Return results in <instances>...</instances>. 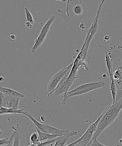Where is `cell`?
<instances>
[{
  "instance_id": "1",
  "label": "cell",
  "mask_w": 122,
  "mask_h": 146,
  "mask_svg": "<svg viewBox=\"0 0 122 146\" xmlns=\"http://www.w3.org/2000/svg\"><path fill=\"white\" fill-rule=\"evenodd\" d=\"M120 106V100L108 106L107 110L99 121L97 130L93 137L98 138L104 130L113 124L121 111L119 109Z\"/></svg>"
},
{
  "instance_id": "2",
  "label": "cell",
  "mask_w": 122,
  "mask_h": 146,
  "mask_svg": "<svg viewBox=\"0 0 122 146\" xmlns=\"http://www.w3.org/2000/svg\"><path fill=\"white\" fill-rule=\"evenodd\" d=\"M105 85V82L100 81L84 84L78 86L73 90L64 94L62 96L63 99L61 104L63 106L65 105L67 100L69 98L85 94L88 92L104 87Z\"/></svg>"
},
{
  "instance_id": "3",
  "label": "cell",
  "mask_w": 122,
  "mask_h": 146,
  "mask_svg": "<svg viewBox=\"0 0 122 146\" xmlns=\"http://www.w3.org/2000/svg\"><path fill=\"white\" fill-rule=\"evenodd\" d=\"M108 106L105 108L104 111L99 116L96 121L89 126V128L83 135L77 140L66 146H87L91 140L93 138L95 133L97 130L98 125L101 119L107 110Z\"/></svg>"
},
{
  "instance_id": "4",
  "label": "cell",
  "mask_w": 122,
  "mask_h": 146,
  "mask_svg": "<svg viewBox=\"0 0 122 146\" xmlns=\"http://www.w3.org/2000/svg\"><path fill=\"white\" fill-rule=\"evenodd\" d=\"M74 62L67 67L64 68L54 75L49 82L47 86V90L49 93L47 95L49 97L51 95L54 93L61 81L67 74L70 73L73 67Z\"/></svg>"
},
{
  "instance_id": "5",
  "label": "cell",
  "mask_w": 122,
  "mask_h": 146,
  "mask_svg": "<svg viewBox=\"0 0 122 146\" xmlns=\"http://www.w3.org/2000/svg\"><path fill=\"white\" fill-rule=\"evenodd\" d=\"M56 19V16L53 15L49 18V19L45 24L39 35L35 41V44L31 49L32 53H35L39 49L43 44V42L49 33L51 26Z\"/></svg>"
},
{
  "instance_id": "6",
  "label": "cell",
  "mask_w": 122,
  "mask_h": 146,
  "mask_svg": "<svg viewBox=\"0 0 122 146\" xmlns=\"http://www.w3.org/2000/svg\"><path fill=\"white\" fill-rule=\"evenodd\" d=\"M21 98L9 96L1 92V106L8 108L19 109Z\"/></svg>"
},
{
  "instance_id": "7",
  "label": "cell",
  "mask_w": 122,
  "mask_h": 146,
  "mask_svg": "<svg viewBox=\"0 0 122 146\" xmlns=\"http://www.w3.org/2000/svg\"><path fill=\"white\" fill-rule=\"evenodd\" d=\"M105 1L106 0H102V2L101 3L100 5H99L98 10L97 12V16L96 17L95 20L91 27L90 28V29H89V32L88 33L87 35V38H86V39H87V43H86V44L88 46H89L91 41L92 38H93V37L94 36L95 34L97 32L98 28V18L99 16H100L102 8L103 7V3H104Z\"/></svg>"
},
{
  "instance_id": "8",
  "label": "cell",
  "mask_w": 122,
  "mask_h": 146,
  "mask_svg": "<svg viewBox=\"0 0 122 146\" xmlns=\"http://www.w3.org/2000/svg\"><path fill=\"white\" fill-rule=\"evenodd\" d=\"M79 132L75 131H69L63 135L59 136L54 139V146H66V144L70 137L78 135Z\"/></svg>"
},
{
  "instance_id": "9",
  "label": "cell",
  "mask_w": 122,
  "mask_h": 146,
  "mask_svg": "<svg viewBox=\"0 0 122 146\" xmlns=\"http://www.w3.org/2000/svg\"><path fill=\"white\" fill-rule=\"evenodd\" d=\"M45 133L52 135H62L67 133L69 130L60 129L47 124H44Z\"/></svg>"
},
{
  "instance_id": "10",
  "label": "cell",
  "mask_w": 122,
  "mask_h": 146,
  "mask_svg": "<svg viewBox=\"0 0 122 146\" xmlns=\"http://www.w3.org/2000/svg\"><path fill=\"white\" fill-rule=\"evenodd\" d=\"M12 129L14 130L13 133L10 138H9L11 143L13 140L12 145L21 146L20 135L19 133L20 131V128L17 124L16 127H13Z\"/></svg>"
},
{
  "instance_id": "11",
  "label": "cell",
  "mask_w": 122,
  "mask_h": 146,
  "mask_svg": "<svg viewBox=\"0 0 122 146\" xmlns=\"http://www.w3.org/2000/svg\"><path fill=\"white\" fill-rule=\"evenodd\" d=\"M34 126L36 129L37 131L38 134H39V143L38 146H39V144L41 143L47 141L48 140L56 138V137H59V136H61L57 135L51 134L43 132L41 131L40 130L38 129L37 127L35 125H34Z\"/></svg>"
},
{
  "instance_id": "12",
  "label": "cell",
  "mask_w": 122,
  "mask_h": 146,
  "mask_svg": "<svg viewBox=\"0 0 122 146\" xmlns=\"http://www.w3.org/2000/svg\"><path fill=\"white\" fill-rule=\"evenodd\" d=\"M25 109H17L13 108H8L1 106V115L5 114H24Z\"/></svg>"
},
{
  "instance_id": "13",
  "label": "cell",
  "mask_w": 122,
  "mask_h": 146,
  "mask_svg": "<svg viewBox=\"0 0 122 146\" xmlns=\"http://www.w3.org/2000/svg\"><path fill=\"white\" fill-rule=\"evenodd\" d=\"M0 91H1V92L4 93V94L7 95V96H17V97L21 98H23L25 97L23 94L13 90L12 89L9 88L1 86Z\"/></svg>"
},
{
  "instance_id": "14",
  "label": "cell",
  "mask_w": 122,
  "mask_h": 146,
  "mask_svg": "<svg viewBox=\"0 0 122 146\" xmlns=\"http://www.w3.org/2000/svg\"><path fill=\"white\" fill-rule=\"evenodd\" d=\"M113 76L118 84L120 86L122 84V66H117L113 69Z\"/></svg>"
},
{
  "instance_id": "15",
  "label": "cell",
  "mask_w": 122,
  "mask_h": 146,
  "mask_svg": "<svg viewBox=\"0 0 122 146\" xmlns=\"http://www.w3.org/2000/svg\"><path fill=\"white\" fill-rule=\"evenodd\" d=\"M106 66L108 70L110 79L113 78V65L111 58V52H107L106 55Z\"/></svg>"
},
{
  "instance_id": "16",
  "label": "cell",
  "mask_w": 122,
  "mask_h": 146,
  "mask_svg": "<svg viewBox=\"0 0 122 146\" xmlns=\"http://www.w3.org/2000/svg\"><path fill=\"white\" fill-rule=\"evenodd\" d=\"M39 143V136L37 133L34 132L31 135L30 137L29 146H38Z\"/></svg>"
},
{
  "instance_id": "17",
  "label": "cell",
  "mask_w": 122,
  "mask_h": 146,
  "mask_svg": "<svg viewBox=\"0 0 122 146\" xmlns=\"http://www.w3.org/2000/svg\"><path fill=\"white\" fill-rule=\"evenodd\" d=\"M110 90L111 91L112 98H113V104L116 101V93H117V89H116L115 80L114 78L110 79Z\"/></svg>"
},
{
  "instance_id": "18",
  "label": "cell",
  "mask_w": 122,
  "mask_h": 146,
  "mask_svg": "<svg viewBox=\"0 0 122 146\" xmlns=\"http://www.w3.org/2000/svg\"><path fill=\"white\" fill-rule=\"evenodd\" d=\"M83 8L80 5H75L73 8V12L75 15H79L83 14Z\"/></svg>"
},
{
  "instance_id": "19",
  "label": "cell",
  "mask_w": 122,
  "mask_h": 146,
  "mask_svg": "<svg viewBox=\"0 0 122 146\" xmlns=\"http://www.w3.org/2000/svg\"><path fill=\"white\" fill-rule=\"evenodd\" d=\"M25 14H26V17L28 22H30L32 25H33L34 24V21L33 17L32 14L30 12L28 8L25 7Z\"/></svg>"
},
{
  "instance_id": "20",
  "label": "cell",
  "mask_w": 122,
  "mask_h": 146,
  "mask_svg": "<svg viewBox=\"0 0 122 146\" xmlns=\"http://www.w3.org/2000/svg\"><path fill=\"white\" fill-rule=\"evenodd\" d=\"M87 146H106L101 143H100L98 141L96 137H93L90 142L87 144Z\"/></svg>"
},
{
  "instance_id": "21",
  "label": "cell",
  "mask_w": 122,
  "mask_h": 146,
  "mask_svg": "<svg viewBox=\"0 0 122 146\" xmlns=\"http://www.w3.org/2000/svg\"><path fill=\"white\" fill-rule=\"evenodd\" d=\"M12 145L11 142L9 138L5 137V138L1 139H0V145L9 146Z\"/></svg>"
},
{
  "instance_id": "22",
  "label": "cell",
  "mask_w": 122,
  "mask_h": 146,
  "mask_svg": "<svg viewBox=\"0 0 122 146\" xmlns=\"http://www.w3.org/2000/svg\"><path fill=\"white\" fill-rule=\"evenodd\" d=\"M120 89H117V90L116 101L115 102H117L122 98V84L120 85Z\"/></svg>"
},
{
  "instance_id": "23",
  "label": "cell",
  "mask_w": 122,
  "mask_h": 146,
  "mask_svg": "<svg viewBox=\"0 0 122 146\" xmlns=\"http://www.w3.org/2000/svg\"><path fill=\"white\" fill-rule=\"evenodd\" d=\"M25 25L26 27L29 29H32L33 27V25H32L30 22H27L25 23Z\"/></svg>"
},
{
  "instance_id": "24",
  "label": "cell",
  "mask_w": 122,
  "mask_h": 146,
  "mask_svg": "<svg viewBox=\"0 0 122 146\" xmlns=\"http://www.w3.org/2000/svg\"><path fill=\"white\" fill-rule=\"evenodd\" d=\"M79 28L81 29L84 30L86 28V25L83 22H81L79 25Z\"/></svg>"
},
{
  "instance_id": "25",
  "label": "cell",
  "mask_w": 122,
  "mask_h": 146,
  "mask_svg": "<svg viewBox=\"0 0 122 146\" xmlns=\"http://www.w3.org/2000/svg\"><path fill=\"white\" fill-rule=\"evenodd\" d=\"M10 38L12 40L13 42H15V39H16V36L14 35H11L10 36Z\"/></svg>"
},
{
  "instance_id": "26",
  "label": "cell",
  "mask_w": 122,
  "mask_h": 146,
  "mask_svg": "<svg viewBox=\"0 0 122 146\" xmlns=\"http://www.w3.org/2000/svg\"><path fill=\"white\" fill-rule=\"evenodd\" d=\"M5 76H1V78H0V82H1V83H2V82H4L5 81Z\"/></svg>"
},
{
  "instance_id": "27",
  "label": "cell",
  "mask_w": 122,
  "mask_h": 146,
  "mask_svg": "<svg viewBox=\"0 0 122 146\" xmlns=\"http://www.w3.org/2000/svg\"><path fill=\"white\" fill-rule=\"evenodd\" d=\"M117 48L119 50H122V44H121L120 45H119L117 46Z\"/></svg>"
},
{
  "instance_id": "28",
  "label": "cell",
  "mask_w": 122,
  "mask_h": 146,
  "mask_svg": "<svg viewBox=\"0 0 122 146\" xmlns=\"http://www.w3.org/2000/svg\"><path fill=\"white\" fill-rule=\"evenodd\" d=\"M106 74H103V76H102V78H103V79H104V80H105V79H106V78H106V79L107 78V77H106V76H105V75H106Z\"/></svg>"
},
{
  "instance_id": "29",
  "label": "cell",
  "mask_w": 122,
  "mask_h": 146,
  "mask_svg": "<svg viewBox=\"0 0 122 146\" xmlns=\"http://www.w3.org/2000/svg\"><path fill=\"white\" fill-rule=\"evenodd\" d=\"M119 143H120V144H122V138L121 139L119 140Z\"/></svg>"
}]
</instances>
